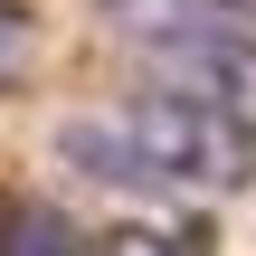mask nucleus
I'll use <instances>...</instances> for the list:
<instances>
[{
    "label": "nucleus",
    "mask_w": 256,
    "mask_h": 256,
    "mask_svg": "<svg viewBox=\"0 0 256 256\" xmlns=\"http://www.w3.org/2000/svg\"><path fill=\"white\" fill-rule=\"evenodd\" d=\"M57 162L104 180V190H200V200H228V190L256 180V124L162 86V95H133V104L57 124Z\"/></svg>",
    "instance_id": "nucleus-1"
},
{
    "label": "nucleus",
    "mask_w": 256,
    "mask_h": 256,
    "mask_svg": "<svg viewBox=\"0 0 256 256\" xmlns=\"http://www.w3.org/2000/svg\"><path fill=\"white\" fill-rule=\"evenodd\" d=\"M142 76L256 124V28H171V38H142Z\"/></svg>",
    "instance_id": "nucleus-2"
},
{
    "label": "nucleus",
    "mask_w": 256,
    "mask_h": 256,
    "mask_svg": "<svg viewBox=\"0 0 256 256\" xmlns=\"http://www.w3.org/2000/svg\"><path fill=\"white\" fill-rule=\"evenodd\" d=\"M0 256H76V228L57 209H10L0 218Z\"/></svg>",
    "instance_id": "nucleus-3"
},
{
    "label": "nucleus",
    "mask_w": 256,
    "mask_h": 256,
    "mask_svg": "<svg viewBox=\"0 0 256 256\" xmlns=\"http://www.w3.org/2000/svg\"><path fill=\"white\" fill-rule=\"evenodd\" d=\"M95 256H180V247L152 238V228H114V238H95Z\"/></svg>",
    "instance_id": "nucleus-4"
},
{
    "label": "nucleus",
    "mask_w": 256,
    "mask_h": 256,
    "mask_svg": "<svg viewBox=\"0 0 256 256\" xmlns=\"http://www.w3.org/2000/svg\"><path fill=\"white\" fill-rule=\"evenodd\" d=\"M10 38H19V10H0V57H10Z\"/></svg>",
    "instance_id": "nucleus-5"
}]
</instances>
